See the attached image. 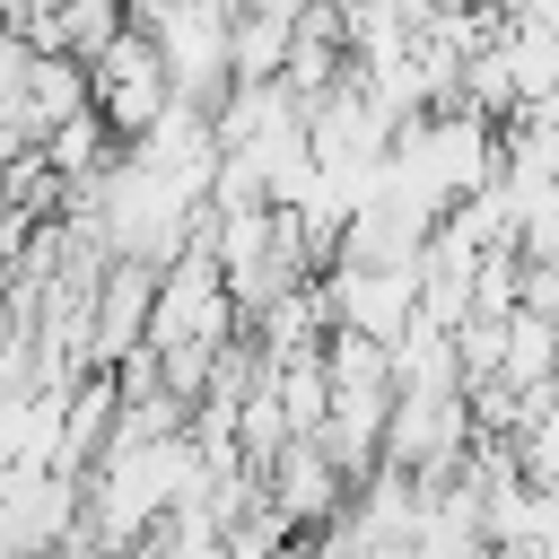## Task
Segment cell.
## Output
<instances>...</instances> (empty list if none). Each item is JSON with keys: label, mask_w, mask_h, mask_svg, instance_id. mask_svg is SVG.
Here are the masks:
<instances>
[{"label": "cell", "mask_w": 559, "mask_h": 559, "mask_svg": "<svg viewBox=\"0 0 559 559\" xmlns=\"http://www.w3.org/2000/svg\"><path fill=\"white\" fill-rule=\"evenodd\" d=\"M463 454H472L463 393H393L384 437H376V463L384 472H402V480H454Z\"/></svg>", "instance_id": "1"}, {"label": "cell", "mask_w": 559, "mask_h": 559, "mask_svg": "<svg viewBox=\"0 0 559 559\" xmlns=\"http://www.w3.org/2000/svg\"><path fill=\"white\" fill-rule=\"evenodd\" d=\"M236 332V306L210 271L201 245H183L157 280H148V323H140V349H175V341H227Z\"/></svg>", "instance_id": "2"}, {"label": "cell", "mask_w": 559, "mask_h": 559, "mask_svg": "<svg viewBox=\"0 0 559 559\" xmlns=\"http://www.w3.org/2000/svg\"><path fill=\"white\" fill-rule=\"evenodd\" d=\"M314 297L341 332H367V341H393L411 323V297H419V262L411 271H358V262H323L314 271Z\"/></svg>", "instance_id": "3"}, {"label": "cell", "mask_w": 559, "mask_h": 559, "mask_svg": "<svg viewBox=\"0 0 559 559\" xmlns=\"http://www.w3.org/2000/svg\"><path fill=\"white\" fill-rule=\"evenodd\" d=\"M341 498H349V480L323 463L314 437H288V445L262 463V507H271L288 533H323V524L341 515Z\"/></svg>", "instance_id": "4"}]
</instances>
